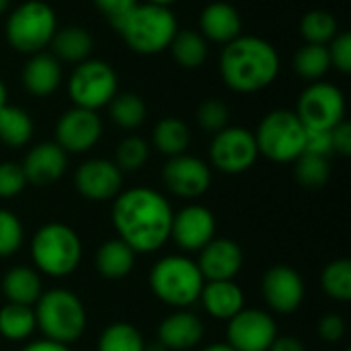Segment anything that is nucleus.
<instances>
[{
  "label": "nucleus",
  "instance_id": "nucleus-36",
  "mask_svg": "<svg viewBox=\"0 0 351 351\" xmlns=\"http://www.w3.org/2000/svg\"><path fill=\"white\" fill-rule=\"evenodd\" d=\"M294 162H296V169H294L296 181L302 187H306V189H321V187L327 185V181L331 177L329 158L302 152Z\"/></svg>",
  "mask_w": 351,
  "mask_h": 351
},
{
  "label": "nucleus",
  "instance_id": "nucleus-14",
  "mask_svg": "<svg viewBox=\"0 0 351 351\" xmlns=\"http://www.w3.org/2000/svg\"><path fill=\"white\" fill-rule=\"evenodd\" d=\"M162 181L171 193L185 199H195L204 195L212 185L210 167L191 154H179L169 158L162 169Z\"/></svg>",
  "mask_w": 351,
  "mask_h": 351
},
{
  "label": "nucleus",
  "instance_id": "nucleus-40",
  "mask_svg": "<svg viewBox=\"0 0 351 351\" xmlns=\"http://www.w3.org/2000/svg\"><path fill=\"white\" fill-rule=\"evenodd\" d=\"M27 185L23 167L16 162H0V197H16Z\"/></svg>",
  "mask_w": 351,
  "mask_h": 351
},
{
  "label": "nucleus",
  "instance_id": "nucleus-42",
  "mask_svg": "<svg viewBox=\"0 0 351 351\" xmlns=\"http://www.w3.org/2000/svg\"><path fill=\"white\" fill-rule=\"evenodd\" d=\"M304 152L329 158L333 154V138L331 130H306L304 138Z\"/></svg>",
  "mask_w": 351,
  "mask_h": 351
},
{
  "label": "nucleus",
  "instance_id": "nucleus-46",
  "mask_svg": "<svg viewBox=\"0 0 351 351\" xmlns=\"http://www.w3.org/2000/svg\"><path fill=\"white\" fill-rule=\"evenodd\" d=\"M269 351H306L304 343L294 335H278Z\"/></svg>",
  "mask_w": 351,
  "mask_h": 351
},
{
  "label": "nucleus",
  "instance_id": "nucleus-18",
  "mask_svg": "<svg viewBox=\"0 0 351 351\" xmlns=\"http://www.w3.org/2000/svg\"><path fill=\"white\" fill-rule=\"evenodd\" d=\"M197 269L206 282H224L234 280L243 269V249L237 241L220 237L212 239L202 251H197Z\"/></svg>",
  "mask_w": 351,
  "mask_h": 351
},
{
  "label": "nucleus",
  "instance_id": "nucleus-51",
  "mask_svg": "<svg viewBox=\"0 0 351 351\" xmlns=\"http://www.w3.org/2000/svg\"><path fill=\"white\" fill-rule=\"evenodd\" d=\"M146 2H150V4H158V6H171L173 2H177V0H146Z\"/></svg>",
  "mask_w": 351,
  "mask_h": 351
},
{
  "label": "nucleus",
  "instance_id": "nucleus-19",
  "mask_svg": "<svg viewBox=\"0 0 351 351\" xmlns=\"http://www.w3.org/2000/svg\"><path fill=\"white\" fill-rule=\"evenodd\" d=\"M21 167L27 183L35 187H47L64 177L68 154L56 142H41L27 152Z\"/></svg>",
  "mask_w": 351,
  "mask_h": 351
},
{
  "label": "nucleus",
  "instance_id": "nucleus-2",
  "mask_svg": "<svg viewBox=\"0 0 351 351\" xmlns=\"http://www.w3.org/2000/svg\"><path fill=\"white\" fill-rule=\"evenodd\" d=\"M280 72L276 47L253 35H239L224 45L220 56V74L234 93H257L269 86Z\"/></svg>",
  "mask_w": 351,
  "mask_h": 351
},
{
  "label": "nucleus",
  "instance_id": "nucleus-23",
  "mask_svg": "<svg viewBox=\"0 0 351 351\" xmlns=\"http://www.w3.org/2000/svg\"><path fill=\"white\" fill-rule=\"evenodd\" d=\"M62 82V66L51 53L37 51L23 68V84L35 97L51 95Z\"/></svg>",
  "mask_w": 351,
  "mask_h": 351
},
{
  "label": "nucleus",
  "instance_id": "nucleus-20",
  "mask_svg": "<svg viewBox=\"0 0 351 351\" xmlns=\"http://www.w3.org/2000/svg\"><path fill=\"white\" fill-rule=\"evenodd\" d=\"M204 337L202 319L189 308H177L165 317L158 327V341L169 351H185L195 348Z\"/></svg>",
  "mask_w": 351,
  "mask_h": 351
},
{
  "label": "nucleus",
  "instance_id": "nucleus-1",
  "mask_svg": "<svg viewBox=\"0 0 351 351\" xmlns=\"http://www.w3.org/2000/svg\"><path fill=\"white\" fill-rule=\"evenodd\" d=\"M173 216L169 199L150 187L119 191L111 210L117 239L130 245L136 255L154 253L165 247L171 239Z\"/></svg>",
  "mask_w": 351,
  "mask_h": 351
},
{
  "label": "nucleus",
  "instance_id": "nucleus-17",
  "mask_svg": "<svg viewBox=\"0 0 351 351\" xmlns=\"http://www.w3.org/2000/svg\"><path fill=\"white\" fill-rule=\"evenodd\" d=\"M216 237V218L204 206H185L173 216L171 239L183 251H202Z\"/></svg>",
  "mask_w": 351,
  "mask_h": 351
},
{
  "label": "nucleus",
  "instance_id": "nucleus-16",
  "mask_svg": "<svg viewBox=\"0 0 351 351\" xmlns=\"http://www.w3.org/2000/svg\"><path fill=\"white\" fill-rule=\"evenodd\" d=\"M74 185L78 193L90 202L115 199L123 185V173L113 160L90 158L76 169Z\"/></svg>",
  "mask_w": 351,
  "mask_h": 351
},
{
  "label": "nucleus",
  "instance_id": "nucleus-35",
  "mask_svg": "<svg viewBox=\"0 0 351 351\" xmlns=\"http://www.w3.org/2000/svg\"><path fill=\"white\" fill-rule=\"evenodd\" d=\"M300 33L306 39V43L327 45L337 35V21L329 10H308L300 21Z\"/></svg>",
  "mask_w": 351,
  "mask_h": 351
},
{
  "label": "nucleus",
  "instance_id": "nucleus-43",
  "mask_svg": "<svg viewBox=\"0 0 351 351\" xmlns=\"http://www.w3.org/2000/svg\"><path fill=\"white\" fill-rule=\"evenodd\" d=\"M319 335H321V339L327 341V343H337V341H341L343 335H346V321H343V317L337 315V313L325 315V317L321 319V323H319Z\"/></svg>",
  "mask_w": 351,
  "mask_h": 351
},
{
  "label": "nucleus",
  "instance_id": "nucleus-47",
  "mask_svg": "<svg viewBox=\"0 0 351 351\" xmlns=\"http://www.w3.org/2000/svg\"><path fill=\"white\" fill-rule=\"evenodd\" d=\"M21 351H70V350H68V346H64V343H58V341H51V339L41 337V339H37V341L27 343V346H25Z\"/></svg>",
  "mask_w": 351,
  "mask_h": 351
},
{
  "label": "nucleus",
  "instance_id": "nucleus-21",
  "mask_svg": "<svg viewBox=\"0 0 351 351\" xmlns=\"http://www.w3.org/2000/svg\"><path fill=\"white\" fill-rule=\"evenodd\" d=\"M199 302L210 317L218 321H230L245 308V292L234 284V280L206 282L199 294Z\"/></svg>",
  "mask_w": 351,
  "mask_h": 351
},
{
  "label": "nucleus",
  "instance_id": "nucleus-13",
  "mask_svg": "<svg viewBox=\"0 0 351 351\" xmlns=\"http://www.w3.org/2000/svg\"><path fill=\"white\" fill-rule=\"evenodd\" d=\"M261 294L267 306L280 315H292L300 308L306 286L302 276L290 265H274L261 280Z\"/></svg>",
  "mask_w": 351,
  "mask_h": 351
},
{
  "label": "nucleus",
  "instance_id": "nucleus-9",
  "mask_svg": "<svg viewBox=\"0 0 351 351\" xmlns=\"http://www.w3.org/2000/svg\"><path fill=\"white\" fill-rule=\"evenodd\" d=\"M68 93L76 107L97 111L117 95V74L107 62L84 60L70 74Z\"/></svg>",
  "mask_w": 351,
  "mask_h": 351
},
{
  "label": "nucleus",
  "instance_id": "nucleus-41",
  "mask_svg": "<svg viewBox=\"0 0 351 351\" xmlns=\"http://www.w3.org/2000/svg\"><path fill=\"white\" fill-rule=\"evenodd\" d=\"M329 47V58H331V66H335L341 72H350L351 70V35L348 31L337 33L333 37V41L327 45Z\"/></svg>",
  "mask_w": 351,
  "mask_h": 351
},
{
  "label": "nucleus",
  "instance_id": "nucleus-8",
  "mask_svg": "<svg viewBox=\"0 0 351 351\" xmlns=\"http://www.w3.org/2000/svg\"><path fill=\"white\" fill-rule=\"evenodd\" d=\"M58 31L56 12L49 4L39 0L23 2L6 21V39L21 53L43 51Z\"/></svg>",
  "mask_w": 351,
  "mask_h": 351
},
{
  "label": "nucleus",
  "instance_id": "nucleus-15",
  "mask_svg": "<svg viewBox=\"0 0 351 351\" xmlns=\"http://www.w3.org/2000/svg\"><path fill=\"white\" fill-rule=\"evenodd\" d=\"M103 125L97 111L74 107L66 111L56 125V144L68 154L88 152L101 138Z\"/></svg>",
  "mask_w": 351,
  "mask_h": 351
},
{
  "label": "nucleus",
  "instance_id": "nucleus-22",
  "mask_svg": "<svg viewBox=\"0 0 351 351\" xmlns=\"http://www.w3.org/2000/svg\"><path fill=\"white\" fill-rule=\"evenodd\" d=\"M241 14L239 10L228 2H212L208 4L199 14V29L204 39L216 41V43H230L241 35Z\"/></svg>",
  "mask_w": 351,
  "mask_h": 351
},
{
  "label": "nucleus",
  "instance_id": "nucleus-52",
  "mask_svg": "<svg viewBox=\"0 0 351 351\" xmlns=\"http://www.w3.org/2000/svg\"><path fill=\"white\" fill-rule=\"evenodd\" d=\"M8 2H10V0H0V12H4V10H6Z\"/></svg>",
  "mask_w": 351,
  "mask_h": 351
},
{
  "label": "nucleus",
  "instance_id": "nucleus-25",
  "mask_svg": "<svg viewBox=\"0 0 351 351\" xmlns=\"http://www.w3.org/2000/svg\"><path fill=\"white\" fill-rule=\"evenodd\" d=\"M136 265V251L121 239H111L97 249L95 267L107 280H121L132 274Z\"/></svg>",
  "mask_w": 351,
  "mask_h": 351
},
{
  "label": "nucleus",
  "instance_id": "nucleus-11",
  "mask_svg": "<svg viewBox=\"0 0 351 351\" xmlns=\"http://www.w3.org/2000/svg\"><path fill=\"white\" fill-rule=\"evenodd\" d=\"M259 156L253 132L239 125H226L210 144L212 165L226 175H241L249 171Z\"/></svg>",
  "mask_w": 351,
  "mask_h": 351
},
{
  "label": "nucleus",
  "instance_id": "nucleus-12",
  "mask_svg": "<svg viewBox=\"0 0 351 351\" xmlns=\"http://www.w3.org/2000/svg\"><path fill=\"white\" fill-rule=\"evenodd\" d=\"M278 337L274 317L259 308H243L228 321L226 343L237 351H269Z\"/></svg>",
  "mask_w": 351,
  "mask_h": 351
},
{
  "label": "nucleus",
  "instance_id": "nucleus-6",
  "mask_svg": "<svg viewBox=\"0 0 351 351\" xmlns=\"http://www.w3.org/2000/svg\"><path fill=\"white\" fill-rule=\"evenodd\" d=\"M35 321L45 339L58 343H74L86 329V308L82 300L64 288L43 292L35 302Z\"/></svg>",
  "mask_w": 351,
  "mask_h": 351
},
{
  "label": "nucleus",
  "instance_id": "nucleus-4",
  "mask_svg": "<svg viewBox=\"0 0 351 351\" xmlns=\"http://www.w3.org/2000/svg\"><path fill=\"white\" fill-rule=\"evenodd\" d=\"M31 259L39 274L66 278L82 261V241L78 232L64 222H47L31 239Z\"/></svg>",
  "mask_w": 351,
  "mask_h": 351
},
{
  "label": "nucleus",
  "instance_id": "nucleus-33",
  "mask_svg": "<svg viewBox=\"0 0 351 351\" xmlns=\"http://www.w3.org/2000/svg\"><path fill=\"white\" fill-rule=\"evenodd\" d=\"M329 68H331V58H329L327 45L306 43L294 56V70L298 72V76H302L306 80L323 78Z\"/></svg>",
  "mask_w": 351,
  "mask_h": 351
},
{
  "label": "nucleus",
  "instance_id": "nucleus-45",
  "mask_svg": "<svg viewBox=\"0 0 351 351\" xmlns=\"http://www.w3.org/2000/svg\"><path fill=\"white\" fill-rule=\"evenodd\" d=\"M331 138H333V152H339L341 156H350L351 154V125L343 119L341 123H337L331 130Z\"/></svg>",
  "mask_w": 351,
  "mask_h": 351
},
{
  "label": "nucleus",
  "instance_id": "nucleus-37",
  "mask_svg": "<svg viewBox=\"0 0 351 351\" xmlns=\"http://www.w3.org/2000/svg\"><path fill=\"white\" fill-rule=\"evenodd\" d=\"M148 156H150V148H148L146 140H142L138 136H130L117 144L113 162L119 167L121 173L123 171H138L146 165Z\"/></svg>",
  "mask_w": 351,
  "mask_h": 351
},
{
  "label": "nucleus",
  "instance_id": "nucleus-5",
  "mask_svg": "<svg viewBox=\"0 0 351 351\" xmlns=\"http://www.w3.org/2000/svg\"><path fill=\"white\" fill-rule=\"evenodd\" d=\"M148 284L152 294L162 304L173 308H189L199 300L206 280L193 259L185 255H167L152 265Z\"/></svg>",
  "mask_w": 351,
  "mask_h": 351
},
{
  "label": "nucleus",
  "instance_id": "nucleus-7",
  "mask_svg": "<svg viewBox=\"0 0 351 351\" xmlns=\"http://www.w3.org/2000/svg\"><path fill=\"white\" fill-rule=\"evenodd\" d=\"M259 154L274 162H294L304 152L306 128L294 111L276 109L267 113L253 134Z\"/></svg>",
  "mask_w": 351,
  "mask_h": 351
},
{
  "label": "nucleus",
  "instance_id": "nucleus-50",
  "mask_svg": "<svg viewBox=\"0 0 351 351\" xmlns=\"http://www.w3.org/2000/svg\"><path fill=\"white\" fill-rule=\"evenodd\" d=\"M2 105H6V86H4V82L0 80V107Z\"/></svg>",
  "mask_w": 351,
  "mask_h": 351
},
{
  "label": "nucleus",
  "instance_id": "nucleus-44",
  "mask_svg": "<svg viewBox=\"0 0 351 351\" xmlns=\"http://www.w3.org/2000/svg\"><path fill=\"white\" fill-rule=\"evenodd\" d=\"M95 4L109 19V23L115 25L138 4V0H95Z\"/></svg>",
  "mask_w": 351,
  "mask_h": 351
},
{
  "label": "nucleus",
  "instance_id": "nucleus-31",
  "mask_svg": "<svg viewBox=\"0 0 351 351\" xmlns=\"http://www.w3.org/2000/svg\"><path fill=\"white\" fill-rule=\"evenodd\" d=\"M142 333L130 323H111L99 335L97 351H144Z\"/></svg>",
  "mask_w": 351,
  "mask_h": 351
},
{
  "label": "nucleus",
  "instance_id": "nucleus-38",
  "mask_svg": "<svg viewBox=\"0 0 351 351\" xmlns=\"http://www.w3.org/2000/svg\"><path fill=\"white\" fill-rule=\"evenodd\" d=\"M25 228L19 216L10 210L0 208V259L12 257L23 245Z\"/></svg>",
  "mask_w": 351,
  "mask_h": 351
},
{
  "label": "nucleus",
  "instance_id": "nucleus-34",
  "mask_svg": "<svg viewBox=\"0 0 351 351\" xmlns=\"http://www.w3.org/2000/svg\"><path fill=\"white\" fill-rule=\"evenodd\" d=\"M321 284L325 294L331 300L337 302H350L351 300V261L350 259H335L331 261L323 274Z\"/></svg>",
  "mask_w": 351,
  "mask_h": 351
},
{
  "label": "nucleus",
  "instance_id": "nucleus-28",
  "mask_svg": "<svg viewBox=\"0 0 351 351\" xmlns=\"http://www.w3.org/2000/svg\"><path fill=\"white\" fill-rule=\"evenodd\" d=\"M37 329L33 306L6 302L0 308V335L8 341H25Z\"/></svg>",
  "mask_w": 351,
  "mask_h": 351
},
{
  "label": "nucleus",
  "instance_id": "nucleus-49",
  "mask_svg": "<svg viewBox=\"0 0 351 351\" xmlns=\"http://www.w3.org/2000/svg\"><path fill=\"white\" fill-rule=\"evenodd\" d=\"M144 351H169L160 341H154V343H146L144 346Z\"/></svg>",
  "mask_w": 351,
  "mask_h": 351
},
{
  "label": "nucleus",
  "instance_id": "nucleus-26",
  "mask_svg": "<svg viewBox=\"0 0 351 351\" xmlns=\"http://www.w3.org/2000/svg\"><path fill=\"white\" fill-rule=\"evenodd\" d=\"M49 45H51V56L56 60L80 64L88 60L93 51V37L82 27H64L56 31Z\"/></svg>",
  "mask_w": 351,
  "mask_h": 351
},
{
  "label": "nucleus",
  "instance_id": "nucleus-29",
  "mask_svg": "<svg viewBox=\"0 0 351 351\" xmlns=\"http://www.w3.org/2000/svg\"><path fill=\"white\" fill-rule=\"evenodd\" d=\"M33 138V119L29 113L14 105L0 107V142L10 148H21Z\"/></svg>",
  "mask_w": 351,
  "mask_h": 351
},
{
  "label": "nucleus",
  "instance_id": "nucleus-24",
  "mask_svg": "<svg viewBox=\"0 0 351 351\" xmlns=\"http://www.w3.org/2000/svg\"><path fill=\"white\" fill-rule=\"evenodd\" d=\"M0 292L12 304L35 306V302L43 294L41 276L29 265H14L0 280Z\"/></svg>",
  "mask_w": 351,
  "mask_h": 351
},
{
  "label": "nucleus",
  "instance_id": "nucleus-32",
  "mask_svg": "<svg viewBox=\"0 0 351 351\" xmlns=\"http://www.w3.org/2000/svg\"><path fill=\"white\" fill-rule=\"evenodd\" d=\"M109 113L115 125L123 130H136L146 119V105L136 93H117L109 101Z\"/></svg>",
  "mask_w": 351,
  "mask_h": 351
},
{
  "label": "nucleus",
  "instance_id": "nucleus-3",
  "mask_svg": "<svg viewBox=\"0 0 351 351\" xmlns=\"http://www.w3.org/2000/svg\"><path fill=\"white\" fill-rule=\"evenodd\" d=\"M130 49L152 56L165 51L179 31L175 14L169 6L138 2L119 23L113 25Z\"/></svg>",
  "mask_w": 351,
  "mask_h": 351
},
{
  "label": "nucleus",
  "instance_id": "nucleus-39",
  "mask_svg": "<svg viewBox=\"0 0 351 351\" xmlns=\"http://www.w3.org/2000/svg\"><path fill=\"white\" fill-rule=\"evenodd\" d=\"M197 123L206 132L218 134L220 130H224L228 125V107L222 101H216V99L204 101L197 107Z\"/></svg>",
  "mask_w": 351,
  "mask_h": 351
},
{
  "label": "nucleus",
  "instance_id": "nucleus-10",
  "mask_svg": "<svg viewBox=\"0 0 351 351\" xmlns=\"http://www.w3.org/2000/svg\"><path fill=\"white\" fill-rule=\"evenodd\" d=\"M294 113L306 130H333L346 115L343 93L335 84L317 80L304 88Z\"/></svg>",
  "mask_w": 351,
  "mask_h": 351
},
{
  "label": "nucleus",
  "instance_id": "nucleus-27",
  "mask_svg": "<svg viewBox=\"0 0 351 351\" xmlns=\"http://www.w3.org/2000/svg\"><path fill=\"white\" fill-rule=\"evenodd\" d=\"M152 140H154V146L158 152L173 158V156L185 154V150L191 142V134H189V128L183 119L165 117L156 123Z\"/></svg>",
  "mask_w": 351,
  "mask_h": 351
},
{
  "label": "nucleus",
  "instance_id": "nucleus-30",
  "mask_svg": "<svg viewBox=\"0 0 351 351\" xmlns=\"http://www.w3.org/2000/svg\"><path fill=\"white\" fill-rule=\"evenodd\" d=\"M169 47L183 68H199L208 58V41L197 31H177Z\"/></svg>",
  "mask_w": 351,
  "mask_h": 351
},
{
  "label": "nucleus",
  "instance_id": "nucleus-48",
  "mask_svg": "<svg viewBox=\"0 0 351 351\" xmlns=\"http://www.w3.org/2000/svg\"><path fill=\"white\" fill-rule=\"evenodd\" d=\"M202 351H237V350H232L228 343H212V346L204 348Z\"/></svg>",
  "mask_w": 351,
  "mask_h": 351
}]
</instances>
